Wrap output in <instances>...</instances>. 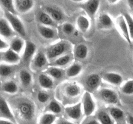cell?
<instances>
[{
	"label": "cell",
	"mask_w": 133,
	"mask_h": 124,
	"mask_svg": "<svg viewBox=\"0 0 133 124\" xmlns=\"http://www.w3.org/2000/svg\"><path fill=\"white\" fill-rule=\"evenodd\" d=\"M70 49V44L68 41H59L50 45L46 50L47 58L49 60H54L56 58L66 54V52Z\"/></svg>",
	"instance_id": "obj_1"
},
{
	"label": "cell",
	"mask_w": 133,
	"mask_h": 124,
	"mask_svg": "<svg viewBox=\"0 0 133 124\" xmlns=\"http://www.w3.org/2000/svg\"><path fill=\"white\" fill-rule=\"evenodd\" d=\"M17 111L19 116L25 121H31L35 117V106L29 101L19 102L17 105Z\"/></svg>",
	"instance_id": "obj_2"
},
{
	"label": "cell",
	"mask_w": 133,
	"mask_h": 124,
	"mask_svg": "<svg viewBox=\"0 0 133 124\" xmlns=\"http://www.w3.org/2000/svg\"><path fill=\"white\" fill-rule=\"evenodd\" d=\"M4 14H5V19L9 22V25L12 27L14 32L19 34L22 37L25 36L26 30L22 20L17 16L16 14H12V13L5 11Z\"/></svg>",
	"instance_id": "obj_3"
},
{
	"label": "cell",
	"mask_w": 133,
	"mask_h": 124,
	"mask_svg": "<svg viewBox=\"0 0 133 124\" xmlns=\"http://www.w3.org/2000/svg\"><path fill=\"white\" fill-rule=\"evenodd\" d=\"M81 104L83 112L86 116H92L96 111V102L92 95L89 92L87 91L84 93Z\"/></svg>",
	"instance_id": "obj_4"
},
{
	"label": "cell",
	"mask_w": 133,
	"mask_h": 124,
	"mask_svg": "<svg viewBox=\"0 0 133 124\" xmlns=\"http://www.w3.org/2000/svg\"><path fill=\"white\" fill-rule=\"evenodd\" d=\"M99 6L100 0H87L80 5L81 8L92 19L96 16Z\"/></svg>",
	"instance_id": "obj_5"
},
{
	"label": "cell",
	"mask_w": 133,
	"mask_h": 124,
	"mask_svg": "<svg viewBox=\"0 0 133 124\" xmlns=\"http://www.w3.org/2000/svg\"><path fill=\"white\" fill-rule=\"evenodd\" d=\"M99 97L107 104H116L119 102V96L116 92L109 88L101 89L99 90Z\"/></svg>",
	"instance_id": "obj_6"
},
{
	"label": "cell",
	"mask_w": 133,
	"mask_h": 124,
	"mask_svg": "<svg viewBox=\"0 0 133 124\" xmlns=\"http://www.w3.org/2000/svg\"><path fill=\"white\" fill-rule=\"evenodd\" d=\"M116 25L119 33L123 36V37H124L126 41H127L129 45H132V41L130 39L127 23H126V21L123 15H119L117 17L116 19Z\"/></svg>",
	"instance_id": "obj_7"
},
{
	"label": "cell",
	"mask_w": 133,
	"mask_h": 124,
	"mask_svg": "<svg viewBox=\"0 0 133 124\" xmlns=\"http://www.w3.org/2000/svg\"><path fill=\"white\" fill-rule=\"evenodd\" d=\"M0 118L15 122L14 116L6 99L0 94Z\"/></svg>",
	"instance_id": "obj_8"
},
{
	"label": "cell",
	"mask_w": 133,
	"mask_h": 124,
	"mask_svg": "<svg viewBox=\"0 0 133 124\" xmlns=\"http://www.w3.org/2000/svg\"><path fill=\"white\" fill-rule=\"evenodd\" d=\"M14 4L17 13L25 14L32 10L35 0H14Z\"/></svg>",
	"instance_id": "obj_9"
},
{
	"label": "cell",
	"mask_w": 133,
	"mask_h": 124,
	"mask_svg": "<svg viewBox=\"0 0 133 124\" xmlns=\"http://www.w3.org/2000/svg\"><path fill=\"white\" fill-rule=\"evenodd\" d=\"M65 112L67 116L71 120H79L83 114L81 103L79 102L75 105L66 107L65 108Z\"/></svg>",
	"instance_id": "obj_10"
},
{
	"label": "cell",
	"mask_w": 133,
	"mask_h": 124,
	"mask_svg": "<svg viewBox=\"0 0 133 124\" xmlns=\"http://www.w3.org/2000/svg\"><path fill=\"white\" fill-rule=\"evenodd\" d=\"M21 60L20 54L15 52L9 48L2 52V61L9 65H16Z\"/></svg>",
	"instance_id": "obj_11"
},
{
	"label": "cell",
	"mask_w": 133,
	"mask_h": 124,
	"mask_svg": "<svg viewBox=\"0 0 133 124\" xmlns=\"http://www.w3.org/2000/svg\"><path fill=\"white\" fill-rule=\"evenodd\" d=\"M36 52V46L32 41H26L24 49L22 52V59L25 62L32 60Z\"/></svg>",
	"instance_id": "obj_12"
},
{
	"label": "cell",
	"mask_w": 133,
	"mask_h": 124,
	"mask_svg": "<svg viewBox=\"0 0 133 124\" xmlns=\"http://www.w3.org/2000/svg\"><path fill=\"white\" fill-rule=\"evenodd\" d=\"M31 61L32 67L36 70H40L46 65L48 62V59L45 53L40 51L35 54Z\"/></svg>",
	"instance_id": "obj_13"
},
{
	"label": "cell",
	"mask_w": 133,
	"mask_h": 124,
	"mask_svg": "<svg viewBox=\"0 0 133 124\" xmlns=\"http://www.w3.org/2000/svg\"><path fill=\"white\" fill-rule=\"evenodd\" d=\"M103 79L108 83L114 86H119L123 83V77L122 75L114 72H106L103 76Z\"/></svg>",
	"instance_id": "obj_14"
},
{
	"label": "cell",
	"mask_w": 133,
	"mask_h": 124,
	"mask_svg": "<svg viewBox=\"0 0 133 124\" xmlns=\"http://www.w3.org/2000/svg\"><path fill=\"white\" fill-rule=\"evenodd\" d=\"M114 23L112 19L107 13H101L97 18V26L102 29H109L114 26Z\"/></svg>",
	"instance_id": "obj_15"
},
{
	"label": "cell",
	"mask_w": 133,
	"mask_h": 124,
	"mask_svg": "<svg viewBox=\"0 0 133 124\" xmlns=\"http://www.w3.org/2000/svg\"><path fill=\"white\" fill-rule=\"evenodd\" d=\"M15 32L5 18H0V36L5 38L13 37Z\"/></svg>",
	"instance_id": "obj_16"
},
{
	"label": "cell",
	"mask_w": 133,
	"mask_h": 124,
	"mask_svg": "<svg viewBox=\"0 0 133 124\" xmlns=\"http://www.w3.org/2000/svg\"><path fill=\"white\" fill-rule=\"evenodd\" d=\"M9 45V49L15 52L20 54L23 51L25 45V41H24L21 37H16L10 41V44Z\"/></svg>",
	"instance_id": "obj_17"
},
{
	"label": "cell",
	"mask_w": 133,
	"mask_h": 124,
	"mask_svg": "<svg viewBox=\"0 0 133 124\" xmlns=\"http://www.w3.org/2000/svg\"><path fill=\"white\" fill-rule=\"evenodd\" d=\"M44 11L55 22L61 21L64 19V14L61 10L54 6H47L45 7Z\"/></svg>",
	"instance_id": "obj_18"
},
{
	"label": "cell",
	"mask_w": 133,
	"mask_h": 124,
	"mask_svg": "<svg viewBox=\"0 0 133 124\" xmlns=\"http://www.w3.org/2000/svg\"><path fill=\"white\" fill-rule=\"evenodd\" d=\"M101 78L98 74L93 73L88 75L86 79V85L91 90H95L99 87Z\"/></svg>",
	"instance_id": "obj_19"
},
{
	"label": "cell",
	"mask_w": 133,
	"mask_h": 124,
	"mask_svg": "<svg viewBox=\"0 0 133 124\" xmlns=\"http://www.w3.org/2000/svg\"><path fill=\"white\" fill-rule=\"evenodd\" d=\"M36 19L41 25L54 27L55 22L44 10H40L36 15Z\"/></svg>",
	"instance_id": "obj_20"
},
{
	"label": "cell",
	"mask_w": 133,
	"mask_h": 124,
	"mask_svg": "<svg viewBox=\"0 0 133 124\" xmlns=\"http://www.w3.org/2000/svg\"><path fill=\"white\" fill-rule=\"evenodd\" d=\"M38 31L40 36L45 40H51L55 37V30L51 27L40 25L38 27Z\"/></svg>",
	"instance_id": "obj_21"
},
{
	"label": "cell",
	"mask_w": 133,
	"mask_h": 124,
	"mask_svg": "<svg viewBox=\"0 0 133 124\" xmlns=\"http://www.w3.org/2000/svg\"><path fill=\"white\" fill-rule=\"evenodd\" d=\"M74 56L79 60L86 59L88 54V48L84 44H79L74 48Z\"/></svg>",
	"instance_id": "obj_22"
},
{
	"label": "cell",
	"mask_w": 133,
	"mask_h": 124,
	"mask_svg": "<svg viewBox=\"0 0 133 124\" xmlns=\"http://www.w3.org/2000/svg\"><path fill=\"white\" fill-rule=\"evenodd\" d=\"M38 83L40 86L44 89H52L53 87V80L47 74H40L38 76Z\"/></svg>",
	"instance_id": "obj_23"
},
{
	"label": "cell",
	"mask_w": 133,
	"mask_h": 124,
	"mask_svg": "<svg viewBox=\"0 0 133 124\" xmlns=\"http://www.w3.org/2000/svg\"><path fill=\"white\" fill-rule=\"evenodd\" d=\"M76 25L79 30L85 32L88 31L90 27V21L88 17L84 15H81L77 18Z\"/></svg>",
	"instance_id": "obj_24"
},
{
	"label": "cell",
	"mask_w": 133,
	"mask_h": 124,
	"mask_svg": "<svg viewBox=\"0 0 133 124\" xmlns=\"http://www.w3.org/2000/svg\"><path fill=\"white\" fill-rule=\"evenodd\" d=\"M81 89L80 86L75 83L68 84L65 89L66 94L71 98L78 96L81 94Z\"/></svg>",
	"instance_id": "obj_25"
},
{
	"label": "cell",
	"mask_w": 133,
	"mask_h": 124,
	"mask_svg": "<svg viewBox=\"0 0 133 124\" xmlns=\"http://www.w3.org/2000/svg\"><path fill=\"white\" fill-rule=\"evenodd\" d=\"M109 114L114 121L120 122L125 118V113L121 109L116 107H112L109 109Z\"/></svg>",
	"instance_id": "obj_26"
},
{
	"label": "cell",
	"mask_w": 133,
	"mask_h": 124,
	"mask_svg": "<svg viewBox=\"0 0 133 124\" xmlns=\"http://www.w3.org/2000/svg\"><path fill=\"white\" fill-rule=\"evenodd\" d=\"M71 60V54H66L64 55L58 57V58H56L54 59L53 63L51 64V66L57 67H64L66 65L68 64Z\"/></svg>",
	"instance_id": "obj_27"
},
{
	"label": "cell",
	"mask_w": 133,
	"mask_h": 124,
	"mask_svg": "<svg viewBox=\"0 0 133 124\" xmlns=\"http://www.w3.org/2000/svg\"><path fill=\"white\" fill-rule=\"evenodd\" d=\"M46 74L53 79L60 80L63 77L64 74V71L60 67L51 66L47 69Z\"/></svg>",
	"instance_id": "obj_28"
},
{
	"label": "cell",
	"mask_w": 133,
	"mask_h": 124,
	"mask_svg": "<svg viewBox=\"0 0 133 124\" xmlns=\"http://www.w3.org/2000/svg\"><path fill=\"white\" fill-rule=\"evenodd\" d=\"M97 120L100 124H115V121L108 112L100 111L97 113Z\"/></svg>",
	"instance_id": "obj_29"
},
{
	"label": "cell",
	"mask_w": 133,
	"mask_h": 124,
	"mask_svg": "<svg viewBox=\"0 0 133 124\" xmlns=\"http://www.w3.org/2000/svg\"><path fill=\"white\" fill-rule=\"evenodd\" d=\"M1 89L5 92L8 93V94H16L18 92V87L14 81L10 80V81H5L1 85Z\"/></svg>",
	"instance_id": "obj_30"
},
{
	"label": "cell",
	"mask_w": 133,
	"mask_h": 124,
	"mask_svg": "<svg viewBox=\"0 0 133 124\" xmlns=\"http://www.w3.org/2000/svg\"><path fill=\"white\" fill-rule=\"evenodd\" d=\"M83 70V67L81 64L75 63L70 65L66 70V75L69 78H74L81 73Z\"/></svg>",
	"instance_id": "obj_31"
},
{
	"label": "cell",
	"mask_w": 133,
	"mask_h": 124,
	"mask_svg": "<svg viewBox=\"0 0 133 124\" xmlns=\"http://www.w3.org/2000/svg\"><path fill=\"white\" fill-rule=\"evenodd\" d=\"M19 78L21 83L24 87L29 86L32 82V76L31 73L25 69H22L19 71Z\"/></svg>",
	"instance_id": "obj_32"
},
{
	"label": "cell",
	"mask_w": 133,
	"mask_h": 124,
	"mask_svg": "<svg viewBox=\"0 0 133 124\" xmlns=\"http://www.w3.org/2000/svg\"><path fill=\"white\" fill-rule=\"evenodd\" d=\"M57 120V116L51 112L44 113L40 116L38 124H53Z\"/></svg>",
	"instance_id": "obj_33"
},
{
	"label": "cell",
	"mask_w": 133,
	"mask_h": 124,
	"mask_svg": "<svg viewBox=\"0 0 133 124\" xmlns=\"http://www.w3.org/2000/svg\"><path fill=\"white\" fill-rule=\"evenodd\" d=\"M0 5L5 12L17 14L14 8V0H0Z\"/></svg>",
	"instance_id": "obj_34"
},
{
	"label": "cell",
	"mask_w": 133,
	"mask_h": 124,
	"mask_svg": "<svg viewBox=\"0 0 133 124\" xmlns=\"http://www.w3.org/2000/svg\"><path fill=\"white\" fill-rule=\"evenodd\" d=\"M120 90L125 95L133 94V80H129L125 82L122 83L120 87Z\"/></svg>",
	"instance_id": "obj_35"
},
{
	"label": "cell",
	"mask_w": 133,
	"mask_h": 124,
	"mask_svg": "<svg viewBox=\"0 0 133 124\" xmlns=\"http://www.w3.org/2000/svg\"><path fill=\"white\" fill-rule=\"evenodd\" d=\"M13 68L10 65L6 63H0V78H8L12 74Z\"/></svg>",
	"instance_id": "obj_36"
},
{
	"label": "cell",
	"mask_w": 133,
	"mask_h": 124,
	"mask_svg": "<svg viewBox=\"0 0 133 124\" xmlns=\"http://www.w3.org/2000/svg\"><path fill=\"white\" fill-rule=\"evenodd\" d=\"M122 15L124 17L127 23V28H128L129 33L130 39H131V41H133V18L127 12L123 13Z\"/></svg>",
	"instance_id": "obj_37"
},
{
	"label": "cell",
	"mask_w": 133,
	"mask_h": 124,
	"mask_svg": "<svg viewBox=\"0 0 133 124\" xmlns=\"http://www.w3.org/2000/svg\"><path fill=\"white\" fill-rule=\"evenodd\" d=\"M47 109H48V112H51L54 114H58L61 113L62 111V107L61 105L55 100L51 101L48 105Z\"/></svg>",
	"instance_id": "obj_38"
},
{
	"label": "cell",
	"mask_w": 133,
	"mask_h": 124,
	"mask_svg": "<svg viewBox=\"0 0 133 124\" xmlns=\"http://www.w3.org/2000/svg\"><path fill=\"white\" fill-rule=\"evenodd\" d=\"M62 30L64 33L66 34H71L74 33V32L75 31V28L71 23H65L62 25Z\"/></svg>",
	"instance_id": "obj_39"
},
{
	"label": "cell",
	"mask_w": 133,
	"mask_h": 124,
	"mask_svg": "<svg viewBox=\"0 0 133 124\" xmlns=\"http://www.w3.org/2000/svg\"><path fill=\"white\" fill-rule=\"evenodd\" d=\"M49 98V94L44 91H40L37 94V99L40 103H45V102H48Z\"/></svg>",
	"instance_id": "obj_40"
},
{
	"label": "cell",
	"mask_w": 133,
	"mask_h": 124,
	"mask_svg": "<svg viewBox=\"0 0 133 124\" xmlns=\"http://www.w3.org/2000/svg\"><path fill=\"white\" fill-rule=\"evenodd\" d=\"M9 44L1 37H0V51H5V50L9 49Z\"/></svg>",
	"instance_id": "obj_41"
},
{
	"label": "cell",
	"mask_w": 133,
	"mask_h": 124,
	"mask_svg": "<svg viewBox=\"0 0 133 124\" xmlns=\"http://www.w3.org/2000/svg\"><path fill=\"white\" fill-rule=\"evenodd\" d=\"M126 120L128 124H133V116L132 114H127Z\"/></svg>",
	"instance_id": "obj_42"
},
{
	"label": "cell",
	"mask_w": 133,
	"mask_h": 124,
	"mask_svg": "<svg viewBox=\"0 0 133 124\" xmlns=\"http://www.w3.org/2000/svg\"><path fill=\"white\" fill-rule=\"evenodd\" d=\"M0 124H14V123L6 119L0 118Z\"/></svg>",
	"instance_id": "obj_43"
},
{
	"label": "cell",
	"mask_w": 133,
	"mask_h": 124,
	"mask_svg": "<svg viewBox=\"0 0 133 124\" xmlns=\"http://www.w3.org/2000/svg\"><path fill=\"white\" fill-rule=\"evenodd\" d=\"M57 124H74V123L71 122L70 121H68V120H61Z\"/></svg>",
	"instance_id": "obj_44"
},
{
	"label": "cell",
	"mask_w": 133,
	"mask_h": 124,
	"mask_svg": "<svg viewBox=\"0 0 133 124\" xmlns=\"http://www.w3.org/2000/svg\"><path fill=\"white\" fill-rule=\"evenodd\" d=\"M127 1L129 7L131 10H133V0H127Z\"/></svg>",
	"instance_id": "obj_45"
},
{
	"label": "cell",
	"mask_w": 133,
	"mask_h": 124,
	"mask_svg": "<svg viewBox=\"0 0 133 124\" xmlns=\"http://www.w3.org/2000/svg\"><path fill=\"white\" fill-rule=\"evenodd\" d=\"M87 124H100L97 120H92L87 123Z\"/></svg>",
	"instance_id": "obj_46"
},
{
	"label": "cell",
	"mask_w": 133,
	"mask_h": 124,
	"mask_svg": "<svg viewBox=\"0 0 133 124\" xmlns=\"http://www.w3.org/2000/svg\"><path fill=\"white\" fill-rule=\"evenodd\" d=\"M107 1L109 3L111 4V5H114V4L117 3L119 0H107Z\"/></svg>",
	"instance_id": "obj_47"
},
{
	"label": "cell",
	"mask_w": 133,
	"mask_h": 124,
	"mask_svg": "<svg viewBox=\"0 0 133 124\" xmlns=\"http://www.w3.org/2000/svg\"><path fill=\"white\" fill-rule=\"evenodd\" d=\"M71 1H74V2H83L84 0H70Z\"/></svg>",
	"instance_id": "obj_48"
},
{
	"label": "cell",
	"mask_w": 133,
	"mask_h": 124,
	"mask_svg": "<svg viewBox=\"0 0 133 124\" xmlns=\"http://www.w3.org/2000/svg\"><path fill=\"white\" fill-rule=\"evenodd\" d=\"M2 52H0V61H2Z\"/></svg>",
	"instance_id": "obj_49"
},
{
	"label": "cell",
	"mask_w": 133,
	"mask_h": 124,
	"mask_svg": "<svg viewBox=\"0 0 133 124\" xmlns=\"http://www.w3.org/2000/svg\"><path fill=\"white\" fill-rule=\"evenodd\" d=\"M0 86H1V81H0Z\"/></svg>",
	"instance_id": "obj_50"
}]
</instances>
